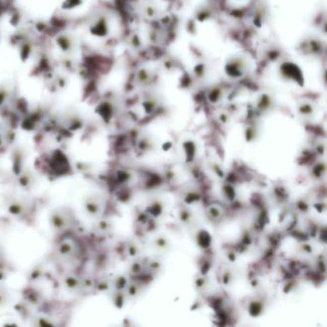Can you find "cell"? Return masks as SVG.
I'll list each match as a JSON object with an SVG mask.
<instances>
[{"instance_id":"6da1fadb","label":"cell","mask_w":327,"mask_h":327,"mask_svg":"<svg viewBox=\"0 0 327 327\" xmlns=\"http://www.w3.org/2000/svg\"><path fill=\"white\" fill-rule=\"evenodd\" d=\"M196 240L201 249H207L211 245L210 234L206 231H200L197 234Z\"/></svg>"},{"instance_id":"7a4b0ae2","label":"cell","mask_w":327,"mask_h":327,"mask_svg":"<svg viewBox=\"0 0 327 327\" xmlns=\"http://www.w3.org/2000/svg\"><path fill=\"white\" fill-rule=\"evenodd\" d=\"M262 311V305L258 301L253 302L250 305V314H252L253 316H258Z\"/></svg>"},{"instance_id":"3957f363","label":"cell","mask_w":327,"mask_h":327,"mask_svg":"<svg viewBox=\"0 0 327 327\" xmlns=\"http://www.w3.org/2000/svg\"><path fill=\"white\" fill-rule=\"evenodd\" d=\"M184 149L186 150L185 151V153H186V158H187V159L188 160H191V159H193V157H194V155H195V151H191L192 149H195V146L193 145V144H191V143H189V142H187L186 144H184Z\"/></svg>"},{"instance_id":"277c9868","label":"cell","mask_w":327,"mask_h":327,"mask_svg":"<svg viewBox=\"0 0 327 327\" xmlns=\"http://www.w3.org/2000/svg\"><path fill=\"white\" fill-rule=\"evenodd\" d=\"M151 212H152V214H155V215H158L159 213H160V211H161V209L159 208V206H158V204H155L152 208H151Z\"/></svg>"}]
</instances>
